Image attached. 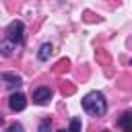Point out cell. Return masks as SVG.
<instances>
[{"label":"cell","mask_w":132,"mask_h":132,"mask_svg":"<svg viewBox=\"0 0 132 132\" xmlns=\"http://www.w3.org/2000/svg\"><path fill=\"white\" fill-rule=\"evenodd\" d=\"M0 80H2L4 87L10 89V91H16V89L23 85V78H21L19 74H12V72H4V74H0Z\"/></svg>","instance_id":"3"},{"label":"cell","mask_w":132,"mask_h":132,"mask_svg":"<svg viewBox=\"0 0 132 132\" xmlns=\"http://www.w3.org/2000/svg\"><path fill=\"white\" fill-rule=\"evenodd\" d=\"M8 107H10L12 111H23V109L27 107V97H25L23 93H12V95L8 97Z\"/></svg>","instance_id":"4"},{"label":"cell","mask_w":132,"mask_h":132,"mask_svg":"<svg viewBox=\"0 0 132 132\" xmlns=\"http://www.w3.org/2000/svg\"><path fill=\"white\" fill-rule=\"evenodd\" d=\"M6 39H10L14 45L23 43V39H25V25L21 21H12L6 27Z\"/></svg>","instance_id":"2"},{"label":"cell","mask_w":132,"mask_h":132,"mask_svg":"<svg viewBox=\"0 0 132 132\" xmlns=\"http://www.w3.org/2000/svg\"><path fill=\"white\" fill-rule=\"evenodd\" d=\"M68 128H70L72 132H78V130H80V120H78V118L70 120V126H68Z\"/></svg>","instance_id":"9"},{"label":"cell","mask_w":132,"mask_h":132,"mask_svg":"<svg viewBox=\"0 0 132 132\" xmlns=\"http://www.w3.org/2000/svg\"><path fill=\"white\" fill-rule=\"evenodd\" d=\"M8 130H10V132H21V130H23V126H21V124H10V126H8Z\"/></svg>","instance_id":"10"},{"label":"cell","mask_w":132,"mask_h":132,"mask_svg":"<svg viewBox=\"0 0 132 132\" xmlns=\"http://www.w3.org/2000/svg\"><path fill=\"white\" fill-rule=\"evenodd\" d=\"M47 128H50V122H47V120H45V122H41V126H39V130H41V132H45Z\"/></svg>","instance_id":"11"},{"label":"cell","mask_w":132,"mask_h":132,"mask_svg":"<svg viewBox=\"0 0 132 132\" xmlns=\"http://www.w3.org/2000/svg\"><path fill=\"white\" fill-rule=\"evenodd\" d=\"M82 109H85L89 116H93V118L105 116V111H107V101H105L103 93H99V91L87 93V95L82 97Z\"/></svg>","instance_id":"1"},{"label":"cell","mask_w":132,"mask_h":132,"mask_svg":"<svg viewBox=\"0 0 132 132\" xmlns=\"http://www.w3.org/2000/svg\"><path fill=\"white\" fill-rule=\"evenodd\" d=\"M120 126L126 130V132H132V111H124L120 116Z\"/></svg>","instance_id":"7"},{"label":"cell","mask_w":132,"mask_h":132,"mask_svg":"<svg viewBox=\"0 0 132 132\" xmlns=\"http://www.w3.org/2000/svg\"><path fill=\"white\" fill-rule=\"evenodd\" d=\"M2 122H4V118H2V113H0V126H2Z\"/></svg>","instance_id":"12"},{"label":"cell","mask_w":132,"mask_h":132,"mask_svg":"<svg viewBox=\"0 0 132 132\" xmlns=\"http://www.w3.org/2000/svg\"><path fill=\"white\" fill-rule=\"evenodd\" d=\"M12 50H14V43H12L10 39H4V41H0V56H2V58H8V56H12Z\"/></svg>","instance_id":"6"},{"label":"cell","mask_w":132,"mask_h":132,"mask_svg":"<svg viewBox=\"0 0 132 132\" xmlns=\"http://www.w3.org/2000/svg\"><path fill=\"white\" fill-rule=\"evenodd\" d=\"M50 99H52V89L50 87H39V89L33 91V101L37 105H45Z\"/></svg>","instance_id":"5"},{"label":"cell","mask_w":132,"mask_h":132,"mask_svg":"<svg viewBox=\"0 0 132 132\" xmlns=\"http://www.w3.org/2000/svg\"><path fill=\"white\" fill-rule=\"evenodd\" d=\"M52 50H54V47H52V43H43V45L39 47V52H37V58H39L41 62H45V60L52 56Z\"/></svg>","instance_id":"8"}]
</instances>
